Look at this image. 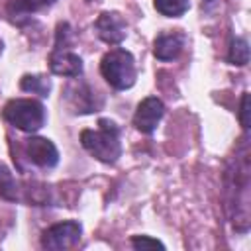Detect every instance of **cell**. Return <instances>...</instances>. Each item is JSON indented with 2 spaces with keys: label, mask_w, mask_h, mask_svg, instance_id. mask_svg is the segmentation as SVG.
<instances>
[{
  "label": "cell",
  "mask_w": 251,
  "mask_h": 251,
  "mask_svg": "<svg viewBox=\"0 0 251 251\" xmlns=\"http://www.w3.org/2000/svg\"><path fill=\"white\" fill-rule=\"evenodd\" d=\"M227 178L231 180L229 192V208L231 222L237 231H247L249 227V149L247 139H241L239 149L235 151L233 169L227 171Z\"/></svg>",
  "instance_id": "6da1fadb"
},
{
  "label": "cell",
  "mask_w": 251,
  "mask_h": 251,
  "mask_svg": "<svg viewBox=\"0 0 251 251\" xmlns=\"http://www.w3.org/2000/svg\"><path fill=\"white\" fill-rule=\"evenodd\" d=\"M80 143L92 157L102 163H116L122 153L118 126L110 120H100L98 129H84L80 133Z\"/></svg>",
  "instance_id": "7a4b0ae2"
},
{
  "label": "cell",
  "mask_w": 251,
  "mask_h": 251,
  "mask_svg": "<svg viewBox=\"0 0 251 251\" xmlns=\"http://www.w3.org/2000/svg\"><path fill=\"white\" fill-rule=\"evenodd\" d=\"M100 73L110 86L116 90H126L135 82V61L126 49H112L102 57Z\"/></svg>",
  "instance_id": "3957f363"
},
{
  "label": "cell",
  "mask_w": 251,
  "mask_h": 251,
  "mask_svg": "<svg viewBox=\"0 0 251 251\" xmlns=\"http://www.w3.org/2000/svg\"><path fill=\"white\" fill-rule=\"evenodd\" d=\"M2 116L6 122H10L12 126H16L22 131H37L43 124H45V108L41 102L33 100V98H14L10 100L4 110Z\"/></svg>",
  "instance_id": "277c9868"
},
{
  "label": "cell",
  "mask_w": 251,
  "mask_h": 251,
  "mask_svg": "<svg viewBox=\"0 0 251 251\" xmlns=\"http://www.w3.org/2000/svg\"><path fill=\"white\" fill-rule=\"evenodd\" d=\"M80 233H82V227L78 222H73V220L61 222V224H55L43 231L41 245L45 249H51V251H63V249L76 245L80 241Z\"/></svg>",
  "instance_id": "5b68a950"
},
{
  "label": "cell",
  "mask_w": 251,
  "mask_h": 251,
  "mask_svg": "<svg viewBox=\"0 0 251 251\" xmlns=\"http://www.w3.org/2000/svg\"><path fill=\"white\" fill-rule=\"evenodd\" d=\"M163 114H165L163 102L155 96H149V98L139 102V106L135 110V116H133V126L141 133H153L155 127L159 126Z\"/></svg>",
  "instance_id": "8992f818"
},
{
  "label": "cell",
  "mask_w": 251,
  "mask_h": 251,
  "mask_svg": "<svg viewBox=\"0 0 251 251\" xmlns=\"http://www.w3.org/2000/svg\"><path fill=\"white\" fill-rule=\"evenodd\" d=\"M94 27H96L98 37H100L102 41L110 43V45L122 43L124 37H126V33H127V31H126L127 25H126L124 18H122L118 12H102V14L98 16Z\"/></svg>",
  "instance_id": "52a82bcc"
},
{
  "label": "cell",
  "mask_w": 251,
  "mask_h": 251,
  "mask_svg": "<svg viewBox=\"0 0 251 251\" xmlns=\"http://www.w3.org/2000/svg\"><path fill=\"white\" fill-rule=\"evenodd\" d=\"M25 151H27L29 161L35 163L37 167L51 169V167H55L59 163V151H57V147L49 139H45V137H31V139H27Z\"/></svg>",
  "instance_id": "ba28073f"
},
{
  "label": "cell",
  "mask_w": 251,
  "mask_h": 251,
  "mask_svg": "<svg viewBox=\"0 0 251 251\" xmlns=\"http://www.w3.org/2000/svg\"><path fill=\"white\" fill-rule=\"evenodd\" d=\"M49 69L59 76H78L82 73V59L69 49H55L49 57Z\"/></svg>",
  "instance_id": "9c48e42d"
},
{
  "label": "cell",
  "mask_w": 251,
  "mask_h": 251,
  "mask_svg": "<svg viewBox=\"0 0 251 251\" xmlns=\"http://www.w3.org/2000/svg\"><path fill=\"white\" fill-rule=\"evenodd\" d=\"M182 47H184V35H180V33H163L155 39L153 53L161 61H173L180 55Z\"/></svg>",
  "instance_id": "30bf717a"
},
{
  "label": "cell",
  "mask_w": 251,
  "mask_h": 251,
  "mask_svg": "<svg viewBox=\"0 0 251 251\" xmlns=\"http://www.w3.org/2000/svg\"><path fill=\"white\" fill-rule=\"evenodd\" d=\"M227 61L231 65H247L249 63V43L243 37H233L227 53Z\"/></svg>",
  "instance_id": "8fae6325"
},
{
  "label": "cell",
  "mask_w": 251,
  "mask_h": 251,
  "mask_svg": "<svg viewBox=\"0 0 251 251\" xmlns=\"http://www.w3.org/2000/svg\"><path fill=\"white\" fill-rule=\"evenodd\" d=\"M55 0H14L10 4V14L16 18V16H27V14H33L49 4H53Z\"/></svg>",
  "instance_id": "7c38bea8"
},
{
  "label": "cell",
  "mask_w": 251,
  "mask_h": 251,
  "mask_svg": "<svg viewBox=\"0 0 251 251\" xmlns=\"http://www.w3.org/2000/svg\"><path fill=\"white\" fill-rule=\"evenodd\" d=\"M155 10L167 18H178L188 10V0H155Z\"/></svg>",
  "instance_id": "4fadbf2b"
},
{
  "label": "cell",
  "mask_w": 251,
  "mask_h": 251,
  "mask_svg": "<svg viewBox=\"0 0 251 251\" xmlns=\"http://www.w3.org/2000/svg\"><path fill=\"white\" fill-rule=\"evenodd\" d=\"M22 90H27V92H33V94H39V96H47L49 92V82L43 78V76H31V75H25L20 82Z\"/></svg>",
  "instance_id": "5bb4252c"
},
{
  "label": "cell",
  "mask_w": 251,
  "mask_h": 251,
  "mask_svg": "<svg viewBox=\"0 0 251 251\" xmlns=\"http://www.w3.org/2000/svg\"><path fill=\"white\" fill-rule=\"evenodd\" d=\"M131 245L135 249H165V245L159 239H153V237H147V235H135V237H131Z\"/></svg>",
  "instance_id": "9a60e30c"
},
{
  "label": "cell",
  "mask_w": 251,
  "mask_h": 251,
  "mask_svg": "<svg viewBox=\"0 0 251 251\" xmlns=\"http://www.w3.org/2000/svg\"><path fill=\"white\" fill-rule=\"evenodd\" d=\"M239 120L243 129H249V92H243L241 96V110H239Z\"/></svg>",
  "instance_id": "2e32d148"
},
{
  "label": "cell",
  "mask_w": 251,
  "mask_h": 251,
  "mask_svg": "<svg viewBox=\"0 0 251 251\" xmlns=\"http://www.w3.org/2000/svg\"><path fill=\"white\" fill-rule=\"evenodd\" d=\"M88 2H98V0H88Z\"/></svg>",
  "instance_id": "e0dca14e"
}]
</instances>
